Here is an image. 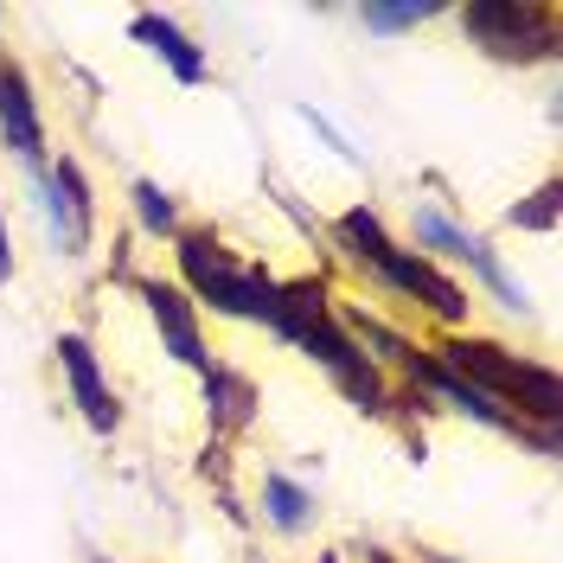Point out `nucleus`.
<instances>
[{
	"instance_id": "obj_1",
	"label": "nucleus",
	"mask_w": 563,
	"mask_h": 563,
	"mask_svg": "<svg viewBox=\"0 0 563 563\" xmlns=\"http://www.w3.org/2000/svg\"><path fill=\"white\" fill-rule=\"evenodd\" d=\"M327 263L346 269L352 282L390 295L397 308H410V314L429 327V340L474 327V295H467V282L449 276L442 263L417 256V250L385 224L378 206H346V211L327 218Z\"/></svg>"
},
{
	"instance_id": "obj_2",
	"label": "nucleus",
	"mask_w": 563,
	"mask_h": 563,
	"mask_svg": "<svg viewBox=\"0 0 563 563\" xmlns=\"http://www.w3.org/2000/svg\"><path fill=\"white\" fill-rule=\"evenodd\" d=\"M422 346L435 352L449 372H461L474 390H487L493 404H506L519 422H563V378L551 358H531V352L506 346V340H493L481 327H467V333H435V340H422Z\"/></svg>"
},
{
	"instance_id": "obj_3",
	"label": "nucleus",
	"mask_w": 563,
	"mask_h": 563,
	"mask_svg": "<svg viewBox=\"0 0 563 563\" xmlns=\"http://www.w3.org/2000/svg\"><path fill=\"white\" fill-rule=\"evenodd\" d=\"M174 282L192 295V308L211 320H238V327H263L269 301H276V282L263 263H250L244 250H231L211 224H186L174 244Z\"/></svg>"
},
{
	"instance_id": "obj_4",
	"label": "nucleus",
	"mask_w": 563,
	"mask_h": 563,
	"mask_svg": "<svg viewBox=\"0 0 563 563\" xmlns=\"http://www.w3.org/2000/svg\"><path fill=\"white\" fill-rule=\"evenodd\" d=\"M449 20L493 65H558L563 52V13L544 0H467L449 7Z\"/></svg>"
},
{
	"instance_id": "obj_5",
	"label": "nucleus",
	"mask_w": 563,
	"mask_h": 563,
	"mask_svg": "<svg viewBox=\"0 0 563 563\" xmlns=\"http://www.w3.org/2000/svg\"><path fill=\"white\" fill-rule=\"evenodd\" d=\"M26 206L38 218V238L58 263H84L97 250V224H103V206H97V186L84 174L77 154H52L45 174L26 179Z\"/></svg>"
},
{
	"instance_id": "obj_6",
	"label": "nucleus",
	"mask_w": 563,
	"mask_h": 563,
	"mask_svg": "<svg viewBox=\"0 0 563 563\" xmlns=\"http://www.w3.org/2000/svg\"><path fill=\"white\" fill-rule=\"evenodd\" d=\"M295 352H301V358H314L320 372H327V385L340 390V397H346L358 417L390 422V410H397V378H390V372H378L365 352L352 346L346 327H340L333 314L314 320V327L301 333V346H295Z\"/></svg>"
},
{
	"instance_id": "obj_7",
	"label": "nucleus",
	"mask_w": 563,
	"mask_h": 563,
	"mask_svg": "<svg viewBox=\"0 0 563 563\" xmlns=\"http://www.w3.org/2000/svg\"><path fill=\"white\" fill-rule=\"evenodd\" d=\"M52 365H58V385H65L70 410H77V422L90 429V435H122V397H115V385H109V365L103 352H97V340L84 333V327H58V340H52Z\"/></svg>"
},
{
	"instance_id": "obj_8",
	"label": "nucleus",
	"mask_w": 563,
	"mask_h": 563,
	"mask_svg": "<svg viewBox=\"0 0 563 563\" xmlns=\"http://www.w3.org/2000/svg\"><path fill=\"white\" fill-rule=\"evenodd\" d=\"M129 288H135V301H141V314H147V327H154L161 352H167L174 365H186V372H206L211 333H206V314L192 308V295H186L174 276H147V269H141Z\"/></svg>"
},
{
	"instance_id": "obj_9",
	"label": "nucleus",
	"mask_w": 563,
	"mask_h": 563,
	"mask_svg": "<svg viewBox=\"0 0 563 563\" xmlns=\"http://www.w3.org/2000/svg\"><path fill=\"white\" fill-rule=\"evenodd\" d=\"M0 154L26 179L45 174V161L58 154L52 147V122H45V103H38V84L20 58H0Z\"/></svg>"
},
{
	"instance_id": "obj_10",
	"label": "nucleus",
	"mask_w": 563,
	"mask_h": 563,
	"mask_svg": "<svg viewBox=\"0 0 563 563\" xmlns=\"http://www.w3.org/2000/svg\"><path fill=\"white\" fill-rule=\"evenodd\" d=\"M129 38H135L141 52L167 70V77H174L179 90H206V84H211V45H199V38L174 20V13H161V7H141V13H129Z\"/></svg>"
},
{
	"instance_id": "obj_11",
	"label": "nucleus",
	"mask_w": 563,
	"mask_h": 563,
	"mask_svg": "<svg viewBox=\"0 0 563 563\" xmlns=\"http://www.w3.org/2000/svg\"><path fill=\"white\" fill-rule=\"evenodd\" d=\"M250 526H263L282 544H301L320 526V493L301 474H288V467H263L256 493H250Z\"/></svg>"
},
{
	"instance_id": "obj_12",
	"label": "nucleus",
	"mask_w": 563,
	"mask_h": 563,
	"mask_svg": "<svg viewBox=\"0 0 563 563\" xmlns=\"http://www.w3.org/2000/svg\"><path fill=\"white\" fill-rule=\"evenodd\" d=\"M199 404H206L211 442H238V435H250L256 417H263V390H256V378L238 372V365H224V358H211L206 372H199Z\"/></svg>"
},
{
	"instance_id": "obj_13",
	"label": "nucleus",
	"mask_w": 563,
	"mask_h": 563,
	"mask_svg": "<svg viewBox=\"0 0 563 563\" xmlns=\"http://www.w3.org/2000/svg\"><path fill=\"white\" fill-rule=\"evenodd\" d=\"M333 320L346 327L352 346L365 352L378 372H390V378H397V372H404V358L417 352V333H410L404 320H390V314H378V308H365V301H358V295H346V288L333 295Z\"/></svg>"
},
{
	"instance_id": "obj_14",
	"label": "nucleus",
	"mask_w": 563,
	"mask_h": 563,
	"mask_svg": "<svg viewBox=\"0 0 563 563\" xmlns=\"http://www.w3.org/2000/svg\"><path fill=\"white\" fill-rule=\"evenodd\" d=\"M461 269L474 276V288H481V295H487L506 320H538V295H531V282L506 263V250L493 244L487 231H474V238H467V250H461Z\"/></svg>"
},
{
	"instance_id": "obj_15",
	"label": "nucleus",
	"mask_w": 563,
	"mask_h": 563,
	"mask_svg": "<svg viewBox=\"0 0 563 563\" xmlns=\"http://www.w3.org/2000/svg\"><path fill=\"white\" fill-rule=\"evenodd\" d=\"M404 224H410L404 244L417 250V256H429V263H442V269L461 263V250L474 238V224H467L449 199H410V218H404Z\"/></svg>"
},
{
	"instance_id": "obj_16",
	"label": "nucleus",
	"mask_w": 563,
	"mask_h": 563,
	"mask_svg": "<svg viewBox=\"0 0 563 563\" xmlns=\"http://www.w3.org/2000/svg\"><path fill=\"white\" fill-rule=\"evenodd\" d=\"M352 20H358V33L397 45V38H410V33H422V26H435V20H449V7H442V0H358Z\"/></svg>"
},
{
	"instance_id": "obj_17",
	"label": "nucleus",
	"mask_w": 563,
	"mask_h": 563,
	"mask_svg": "<svg viewBox=\"0 0 563 563\" xmlns=\"http://www.w3.org/2000/svg\"><path fill=\"white\" fill-rule=\"evenodd\" d=\"M129 231L147 238V244H174L186 231V211L161 179H129Z\"/></svg>"
},
{
	"instance_id": "obj_18",
	"label": "nucleus",
	"mask_w": 563,
	"mask_h": 563,
	"mask_svg": "<svg viewBox=\"0 0 563 563\" xmlns=\"http://www.w3.org/2000/svg\"><path fill=\"white\" fill-rule=\"evenodd\" d=\"M295 122H301V129H308V135H314L320 147H327V154L340 161V167L365 174V147H358V141H352L346 129H340V122H333V115H327L320 103H295Z\"/></svg>"
},
{
	"instance_id": "obj_19",
	"label": "nucleus",
	"mask_w": 563,
	"mask_h": 563,
	"mask_svg": "<svg viewBox=\"0 0 563 563\" xmlns=\"http://www.w3.org/2000/svg\"><path fill=\"white\" fill-rule=\"evenodd\" d=\"M506 224L512 231H538V238H551L563 224V179H544V186H531L519 206L506 211Z\"/></svg>"
},
{
	"instance_id": "obj_20",
	"label": "nucleus",
	"mask_w": 563,
	"mask_h": 563,
	"mask_svg": "<svg viewBox=\"0 0 563 563\" xmlns=\"http://www.w3.org/2000/svg\"><path fill=\"white\" fill-rule=\"evenodd\" d=\"M263 192H269V199H276V206L288 211V218H295V231H301V238H308V244H327V224H320L314 211L301 206V199H295V192H288V186H282L276 174H263Z\"/></svg>"
},
{
	"instance_id": "obj_21",
	"label": "nucleus",
	"mask_w": 563,
	"mask_h": 563,
	"mask_svg": "<svg viewBox=\"0 0 563 563\" xmlns=\"http://www.w3.org/2000/svg\"><path fill=\"white\" fill-rule=\"evenodd\" d=\"M512 442L531 449L538 461H558L563 455V422H519V429H512Z\"/></svg>"
},
{
	"instance_id": "obj_22",
	"label": "nucleus",
	"mask_w": 563,
	"mask_h": 563,
	"mask_svg": "<svg viewBox=\"0 0 563 563\" xmlns=\"http://www.w3.org/2000/svg\"><path fill=\"white\" fill-rule=\"evenodd\" d=\"M199 481L206 487H231V442H206V455H199Z\"/></svg>"
},
{
	"instance_id": "obj_23",
	"label": "nucleus",
	"mask_w": 563,
	"mask_h": 563,
	"mask_svg": "<svg viewBox=\"0 0 563 563\" xmlns=\"http://www.w3.org/2000/svg\"><path fill=\"white\" fill-rule=\"evenodd\" d=\"M20 276V256H13V224H7V199H0V288Z\"/></svg>"
},
{
	"instance_id": "obj_24",
	"label": "nucleus",
	"mask_w": 563,
	"mask_h": 563,
	"mask_svg": "<svg viewBox=\"0 0 563 563\" xmlns=\"http://www.w3.org/2000/svg\"><path fill=\"white\" fill-rule=\"evenodd\" d=\"M352 563H404L397 551H385V544H365V551H346Z\"/></svg>"
},
{
	"instance_id": "obj_25",
	"label": "nucleus",
	"mask_w": 563,
	"mask_h": 563,
	"mask_svg": "<svg viewBox=\"0 0 563 563\" xmlns=\"http://www.w3.org/2000/svg\"><path fill=\"white\" fill-rule=\"evenodd\" d=\"M417 563H461V558H455V551H435V544H422Z\"/></svg>"
},
{
	"instance_id": "obj_26",
	"label": "nucleus",
	"mask_w": 563,
	"mask_h": 563,
	"mask_svg": "<svg viewBox=\"0 0 563 563\" xmlns=\"http://www.w3.org/2000/svg\"><path fill=\"white\" fill-rule=\"evenodd\" d=\"M314 563H346V551H333V544H327V551H314Z\"/></svg>"
},
{
	"instance_id": "obj_27",
	"label": "nucleus",
	"mask_w": 563,
	"mask_h": 563,
	"mask_svg": "<svg viewBox=\"0 0 563 563\" xmlns=\"http://www.w3.org/2000/svg\"><path fill=\"white\" fill-rule=\"evenodd\" d=\"M84 563H115V558H109V551H84Z\"/></svg>"
},
{
	"instance_id": "obj_28",
	"label": "nucleus",
	"mask_w": 563,
	"mask_h": 563,
	"mask_svg": "<svg viewBox=\"0 0 563 563\" xmlns=\"http://www.w3.org/2000/svg\"><path fill=\"white\" fill-rule=\"evenodd\" d=\"M0 58H7V13H0Z\"/></svg>"
},
{
	"instance_id": "obj_29",
	"label": "nucleus",
	"mask_w": 563,
	"mask_h": 563,
	"mask_svg": "<svg viewBox=\"0 0 563 563\" xmlns=\"http://www.w3.org/2000/svg\"><path fill=\"white\" fill-rule=\"evenodd\" d=\"M244 563H276V558H263V551H250V558Z\"/></svg>"
}]
</instances>
